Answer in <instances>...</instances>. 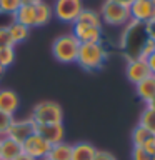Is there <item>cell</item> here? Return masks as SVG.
<instances>
[{
	"label": "cell",
	"instance_id": "cell-1",
	"mask_svg": "<svg viewBox=\"0 0 155 160\" xmlns=\"http://www.w3.org/2000/svg\"><path fill=\"white\" fill-rule=\"evenodd\" d=\"M107 62V50L102 43H80L77 63L87 72H95Z\"/></svg>",
	"mask_w": 155,
	"mask_h": 160
},
{
	"label": "cell",
	"instance_id": "cell-2",
	"mask_svg": "<svg viewBox=\"0 0 155 160\" xmlns=\"http://www.w3.org/2000/svg\"><path fill=\"white\" fill-rule=\"evenodd\" d=\"M78 48H80V42L72 33L60 35V37L55 38L53 43H52V53H53L55 60H58L60 63L77 62Z\"/></svg>",
	"mask_w": 155,
	"mask_h": 160
},
{
	"label": "cell",
	"instance_id": "cell-3",
	"mask_svg": "<svg viewBox=\"0 0 155 160\" xmlns=\"http://www.w3.org/2000/svg\"><path fill=\"white\" fill-rule=\"evenodd\" d=\"M37 125H47V123H62L63 120V110L60 103L53 100H43L38 102L32 108V117Z\"/></svg>",
	"mask_w": 155,
	"mask_h": 160
},
{
	"label": "cell",
	"instance_id": "cell-4",
	"mask_svg": "<svg viewBox=\"0 0 155 160\" xmlns=\"http://www.w3.org/2000/svg\"><path fill=\"white\" fill-rule=\"evenodd\" d=\"M100 18L102 22L113 25V27H122L130 22V10L125 5H120L113 0H105L102 8H100Z\"/></svg>",
	"mask_w": 155,
	"mask_h": 160
},
{
	"label": "cell",
	"instance_id": "cell-5",
	"mask_svg": "<svg viewBox=\"0 0 155 160\" xmlns=\"http://www.w3.org/2000/svg\"><path fill=\"white\" fill-rule=\"evenodd\" d=\"M82 10H83L82 0H55L52 12L60 22L73 23L78 18Z\"/></svg>",
	"mask_w": 155,
	"mask_h": 160
},
{
	"label": "cell",
	"instance_id": "cell-6",
	"mask_svg": "<svg viewBox=\"0 0 155 160\" xmlns=\"http://www.w3.org/2000/svg\"><path fill=\"white\" fill-rule=\"evenodd\" d=\"M50 147H52V145L48 142H45V140L35 132L33 135H30V137L22 143V152L30 155V157H33L35 160H42L48 155Z\"/></svg>",
	"mask_w": 155,
	"mask_h": 160
},
{
	"label": "cell",
	"instance_id": "cell-7",
	"mask_svg": "<svg viewBox=\"0 0 155 160\" xmlns=\"http://www.w3.org/2000/svg\"><path fill=\"white\" fill-rule=\"evenodd\" d=\"M125 75H127L128 82L133 83V85H137L147 77H150V70H148L147 60L140 58V57L128 58L127 67H125Z\"/></svg>",
	"mask_w": 155,
	"mask_h": 160
},
{
	"label": "cell",
	"instance_id": "cell-8",
	"mask_svg": "<svg viewBox=\"0 0 155 160\" xmlns=\"http://www.w3.org/2000/svg\"><path fill=\"white\" fill-rule=\"evenodd\" d=\"M35 127H37V123H35L32 118L13 120L12 125H10V128H8V132H7V137L13 138L15 142H18V143H23L30 135L35 133Z\"/></svg>",
	"mask_w": 155,
	"mask_h": 160
},
{
	"label": "cell",
	"instance_id": "cell-9",
	"mask_svg": "<svg viewBox=\"0 0 155 160\" xmlns=\"http://www.w3.org/2000/svg\"><path fill=\"white\" fill-rule=\"evenodd\" d=\"M128 10L130 20L137 23H147L152 17H155V5L152 3V0H133Z\"/></svg>",
	"mask_w": 155,
	"mask_h": 160
},
{
	"label": "cell",
	"instance_id": "cell-10",
	"mask_svg": "<svg viewBox=\"0 0 155 160\" xmlns=\"http://www.w3.org/2000/svg\"><path fill=\"white\" fill-rule=\"evenodd\" d=\"M72 35L78 40L80 43H98L102 40V28L92 27V25H85L80 22H73Z\"/></svg>",
	"mask_w": 155,
	"mask_h": 160
},
{
	"label": "cell",
	"instance_id": "cell-11",
	"mask_svg": "<svg viewBox=\"0 0 155 160\" xmlns=\"http://www.w3.org/2000/svg\"><path fill=\"white\" fill-rule=\"evenodd\" d=\"M35 132H37L40 137L45 140V142H48L50 145L60 143V142H63V138H65V128H63V123L37 125V127H35Z\"/></svg>",
	"mask_w": 155,
	"mask_h": 160
},
{
	"label": "cell",
	"instance_id": "cell-12",
	"mask_svg": "<svg viewBox=\"0 0 155 160\" xmlns=\"http://www.w3.org/2000/svg\"><path fill=\"white\" fill-rule=\"evenodd\" d=\"M20 107V98L17 92L10 88H0V112L13 115Z\"/></svg>",
	"mask_w": 155,
	"mask_h": 160
},
{
	"label": "cell",
	"instance_id": "cell-13",
	"mask_svg": "<svg viewBox=\"0 0 155 160\" xmlns=\"http://www.w3.org/2000/svg\"><path fill=\"white\" fill-rule=\"evenodd\" d=\"M18 153H22V143L7 135L0 137V160H13Z\"/></svg>",
	"mask_w": 155,
	"mask_h": 160
},
{
	"label": "cell",
	"instance_id": "cell-14",
	"mask_svg": "<svg viewBox=\"0 0 155 160\" xmlns=\"http://www.w3.org/2000/svg\"><path fill=\"white\" fill-rule=\"evenodd\" d=\"M12 17H13V22H18L28 28L35 27V5L22 3Z\"/></svg>",
	"mask_w": 155,
	"mask_h": 160
},
{
	"label": "cell",
	"instance_id": "cell-15",
	"mask_svg": "<svg viewBox=\"0 0 155 160\" xmlns=\"http://www.w3.org/2000/svg\"><path fill=\"white\" fill-rule=\"evenodd\" d=\"M135 90H137L138 98L142 100V102H145V105H147L150 100L155 97V77L150 75V77H147L145 80H142L140 83L135 85Z\"/></svg>",
	"mask_w": 155,
	"mask_h": 160
},
{
	"label": "cell",
	"instance_id": "cell-16",
	"mask_svg": "<svg viewBox=\"0 0 155 160\" xmlns=\"http://www.w3.org/2000/svg\"><path fill=\"white\" fill-rule=\"evenodd\" d=\"M97 148L88 142H78L72 145V160H93Z\"/></svg>",
	"mask_w": 155,
	"mask_h": 160
},
{
	"label": "cell",
	"instance_id": "cell-17",
	"mask_svg": "<svg viewBox=\"0 0 155 160\" xmlns=\"http://www.w3.org/2000/svg\"><path fill=\"white\" fill-rule=\"evenodd\" d=\"M47 157L50 160H72V145L67 142H60L50 147Z\"/></svg>",
	"mask_w": 155,
	"mask_h": 160
},
{
	"label": "cell",
	"instance_id": "cell-18",
	"mask_svg": "<svg viewBox=\"0 0 155 160\" xmlns=\"http://www.w3.org/2000/svg\"><path fill=\"white\" fill-rule=\"evenodd\" d=\"M7 28H8L10 37H12L13 45L25 42V40L28 38V35H30V28H28V27H25V25H22V23H18V22L8 23V27H7Z\"/></svg>",
	"mask_w": 155,
	"mask_h": 160
},
{
	"label": "cell",
	"instance_id": "cell-19",
	"mask_svg": "<svg viewBox=\"0 0 155 160\" xmlns=\"http://www.w3.org/2000/svg\"><path fill=\"white\" fill-rule=\"evenodd\" d=\"M52 7L45 2H38L35 3V27H42V25L48 23L52 18Z\"/></svg>",
	"mask_w": 155,
	"mask_h": 160
},
{
	"label": "cell",
	"instance_id": "cell-20",
	"mask_svg": "<svg viewBox=\"0 0 155 160\" xmlns=\"http://www.w3.org/2000/svg\"><path fill=\"white\" fill-rule=\"evenodd\" d=\"M75 22H80V23H85V25H92V27L102 28V18H100V13L95 12V10L83 8Z\"/></svg>",
	"mask_w": 155,
	"mask_h": 160
},
{
	"label": "cell",
	"instance_id": "cell-21",
	"mask_svg": "<svg viewBox=\"0 0 155 160\" xmlns=\"http://www.w3.org/2000/svg\"><path fill=\"white\" fill-rule=\"evenodd\" d=\"M138 125H142L145 130H148L152 135H155V110L150 107H145L143 112L140 113Z\"/></svg>",
	"mask_w": 155,
	"mask_h": 160
},
{
	"label": "cell",
	"instance_id": "cell-22",
	"mask_svg": "<svg viewBox=\"0 0 155 160\" xmlns=\"http://www.w3.org/2000/svg\"><path fill=\"white\" fill-rule=\"evenodd\" d=\"M150 135H152V133H150L148 130H145L142 125L137 123V125H135V128L132 130V145H133V147H142L143 142L150 137Z\"/></svg>",
	"mask_w": 155,
	"mask_h": 160
},
{
	"label": "cell",
	"instance_id": "cell-23",
	"mask_svg": "<svg viewBox=\"0 0 155 160\" xmlns=\"http://www.w3.org/2000/svg\"><path fill=\"white\" fill-rule=\"evenodd\" d=\"M13 62H15V50H13V47L0 48V67L8 68Z\"/></svg>",
	"mask_w": 155,
	"mask_h": 160
},
{
	"label": "cell",
	"instance_id": "cell-24",
	"mask_svg": "<svg viewBox=\"0 0 155 160\" xmlns=\"http://www.w3.org/2000/svg\"><path fill=\"white\" fill-rule=\"evenodd\" d=\"M22 5L20 0H0V13H10L13 15Z\"/></svg>",
	"mask_w": 155,
	"mask_h": 160
},
{
	"label": "cell",
	"instance_id": "cell-25",
	"mask_svg": "<svg viewBox=\"0 0 155 160\" xmlns=\"http://www.w3.org/2000/svg\"><path fill=\"white\" fill-rule=\"evenodd\" d=\"M13 115L10 113H5V112H0V137H5L10 128V125L13 122Z\"/></svg>",
	"mask_w": 155,
	"mask_h": 160
},
{
	"label": "cell",
	"instance_id": "cell-26",
	"mask_svg": "<svg viewBox=\"0 0 155 160\" xmlns=\"http://www.w3.org/2000/svg\"><path fill=\"white\" fill-rule=\"evenodd\" d=\"M5 47H13V42L8 33V28L0 27V48H5Z\"/></svg>",
	"mask_w": 155,
	"mask_h": 160
},
{
	"label": "cell",
	"instance_id": "cell-27",
	"mask_svg": "<svg viewBox=\"0 0 155 160\" xmlns=\"http://www.w3.org/2000/svg\"><path fill=\"white\" fill-rule=\"evenodd\" d=\"M155 52V40H152V38H147L145 40V43H143V47H142V50H140V55L138 57L140 58H147L150 53H153Z\"/></svg>",
	"mask_w": 155,
	"mask_h": 160
},
{
	"label": "cell",
	"instance_id": "cell-28",
	"mask_svg": "<svg viewBox=\"0 0 155 160\" xmlns=\"http://www.w3.org/2000/svg\"><path fill=\"white\" fill-rule=\"evenodd\" d=\"M132 160H152V157L142 147H132Z\"/></svg>",
	"mask_w": 155,
	"mask_h": 160
},
{
	"label": "cell",
	"instance_id": "cell-29",
	"mask_svg": "<svg viewBox=\"0 0 155 160\" xmlns=\"http://www.w3.org/2000/svg\"><path fill=\"white\" fill-rule=\"evenodd\" d=\"M142 148L150 155V157H153V155H155V135H150V137L145 140L143 145H142Z\"/></svg>",
	"mask_w": 155,
	"mask_h": 160
},
{
	"label": "cell",
	"instance_id": "cell-30",
	"mask_svg": "<svg viewBox=\"0 0 155 160\" xmlns=\"http://www.w3.org/2000/svg\"><path fill=\"white\" fill-rule=\"evenodd\" d=\"M143 25H145V32H147L148 38L155 40V17H152L147 23H143Z\"/></svg>",
	"mask_w": 155,
	"mask_h": 160
},
{
	"label": "cell",
	"instance_id": "cell-31",
	"mask_svg": "<svg viewBox=\"0 0 155 160\" xmlns=\"http://www.w3.org/2000/svg\"><path fill=\"white\" fill-rule=\"evenodd\" d=\"M93 160H117L110 152H105V150H97Z\"/></svg>",
	"mask_w": 155,
	"mask_h": 160
},
{
	"label": "cell",
	"instance_id": "cell-32",
	"mask_svg": "<svg viewBox=\"0 0 155 160\" xmlns=\"http://www.w3.org/2000/svg\"><path fill=\"white\" fill-rule=\"evenodd\" d=\"M145 60H147V65H148L150 75H153V77H155V52H153V53H150Z\"/></svg>",
	"mask_w": 155,
	"mask_h": 160
},
{
	"label": "cell",
	"instance_id": "cell-33",
	"mask_svg": "<svg viewBox=\"0 0 155 160\" xmlns=\"http://www.w3.org/2000/svg\"><path fill=\"white\" fill-rule=\"evenodd\" d=\"M13 160H35V158H33V157H30V155H27V153H23V152H22V153H18V155H17V157H15Z\"/></svg>",
	"mask_w": 155,
	"mask_h": 160
},
{
	"label": "cell",
	"instance_id": "cell-34",
	"mask_svg": "<svg viewBox=\"0 0 155 160\" xmlns=\"http://www.w3.org/2000/svg\"><path fill=\"white\" fill-rule=\"evenodd\" d=\"M113 2H117L120 5H125V7H130V5L133 3V0H113Z\"/></svg>",
	"mask_w": 155,
	"mask_h": 160
},
{
	"label": "cell",
	"instance_id": "cell-35",
	"mask_svg": "<svg viewBox=\"0 0 155 160\" xmlns=\"http://www.w3.org/2000/svg\"><path fill=\"white\" fill-rule=\"evenodd\" d=\"M22 3H28V5H35V3H38V2H42V0H20Z\"/></svg>",
	"mask_w": 155,
	"mask_h": 160
},
{
	"label": "cell",
	"instance_id": "cell-36",
	"mask_svg": "<svg viewBox=\"0 0 155 160\" xmlns=\"http://www.w3.org/2000/svg\"><path fill=\"white\" fill-rule=\"evenodd\" d=\"M147 107H150V108H153V110H155V97H153V98L147 103Z\"/></svg>",
	"mask_w": 155,
	"mask_h": 160
},
{
	"label": "cell",
	"instance_id": "cell-37",
	"mask_svg": "<svg viewBox=\"0 0 155 160\" xmlns=\"http://www.w3.org/2000/svg\"><path fill=\"white\" fill-rule=\"evenodd\" d=\"M3 72H5V68H2V67H0V78H2V75H3Z\"/></svg>",
	"mask_w": 155,
	"mask_h": 160
},
{
	"label": "cell",
	"instance_id": "cell-38",
	"mask_svg": "<svg viewBox=\"0 0 155 160\" xmlns=\"http://www.w3.org/2000/svg\"><path fill=\"white\" fill-rule=\"evenodd\" d=\"M42 160H50V158H48V157H45V158H42Z\"/></svg>",
	"mask_w": 155,
	"mask_h": 160
},
{
	"label": "cell",
	"instance_id": "cell-39",
	"mask_svg": "<svg viewBox=\"0 0 155 160\" xmlns=\"http://www.w3.org/2000/svg\"><path fill=\"white\" fill-rule=\"evenodd\" d=\"M152 160H155V155H153V157H152Z\"/></svg>",
	"mask_w": 155,
	"mask_h": 160
}]
</instances>
